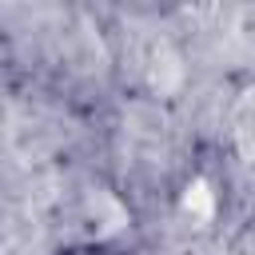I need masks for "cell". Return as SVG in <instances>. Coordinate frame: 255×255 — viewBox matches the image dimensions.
Listing matches in <instances>:
<instances>
[{"instance_id": "6da1fadb", "label": "cell", "mask_w": 255, "mask_h": 255, "mask_svg": "<svg viewBox=\"0 0 255 255\" xmlns=\"http://www.w3.org/2000/svg\"><path fill=\"white\" fill-rule=\"evenodd\" d=\"M183 211H187L191 219H211V211H215V199H211V187H207L203 179L187 183V191H183Z\"/></svg>"}]
</instances>
